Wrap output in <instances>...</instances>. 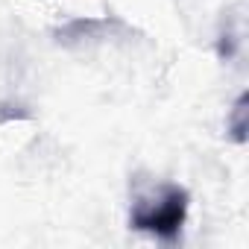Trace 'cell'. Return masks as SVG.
<instances>
[{
  "label": "cell",
  "instance_id": "1",
  "mask_svg": "<svg viewBox=\"0 0 249 249\" xmlns=\"http://www.w3.org/2000/svg\"><path fill=\"white\" fill-rule=\"evenodd\" d=\"M188 217V191L179 185H159L141 194L132 205V229L150 231L161 240H173Z\"/></svg>",
  "mask_w": 249,
  "mask_h": 249
}]
</instances>
